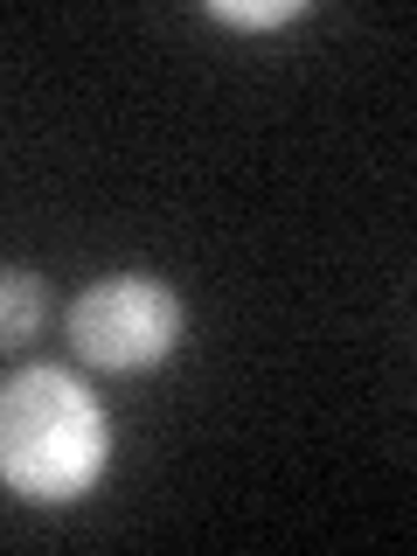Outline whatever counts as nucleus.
<instances>
[{
	"mask_svg": "<svg viewBox=\"0 0 417 556\" xmlns=\"http://www.w3.org/2000/svg\"><path fill=\"white\" fill-rule=\"evenodd\" d=\"M216 22H237V28H278V22H300V0H208Z\"/></svg>",
	"mask_w": 417,
	"mask_h": 556,
	"instance_id": "4",
	"label": "nucleus"
},
{
	"mask_svg": "<svg viewBox=\"0 0 417 556\" xmlns=\"http://www.w3.org/2000/svg\"><path fill=\"white\" fill-rule=\"evenodd\" d=\"M42 320H49L42 278L22 271V265H8V271H0V348H28L35 334H42Z\"/></svg>",
	"mask_w": 417,
	"mask_h": 556,
	"instance_id": "3",
	"label": "nucleus"
},
{
	"mask_svg": "<svg viewBox=\"0 0 417 556\" xmlns=\"http://www.w3.org/2000/svg\"><path fill=\"white\" fill-rule=\"evenodd\" d=\"M70 341H77L84 362H98V369H153V362L174 355V341H181V300L161 286V278H98L91 292H77V306H70Z\"/></svg>",
	"mask_w": 417,
	"mask_h": 556,
	"instance_id": "2",
	"label": "nucleus"
},
{
	"mask_svg": "<svg viewBox=\"0 0 417 556\" xmlns=\"http://www.w3.org/2000/svg\"><path fill=\"white\" fill-rule=\"evenodd\" d=\"M104 466V417L77 376L22 369L0 382V480L22 501H77Z\"/></svg>",
	"mask_w": 417,
	"mask_h": 556,
	"instance_id": "1",
	"label": "nucleus"
}]
</instances>
